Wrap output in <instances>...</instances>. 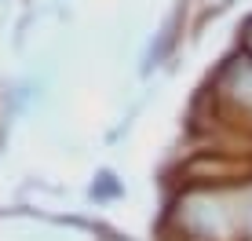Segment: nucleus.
<instances>
[{"mask_svg":"<svg viewBox=\"0 0 252 241\" xmlns=\"http://www.w3.org/2000/svg\"><path fill=\"white\" fill-rule=\"evenodd\" d=\"M158 238L252 241V190H164Z\"/></svg>","mask_w":252,"mask_h":241,"instance_id":"1","label":"nucleus"},{"mask_svg":"<svg viewBox=\"0 0 252 241\" xmlns=\"http://www.w3.org/2000/svg\"><path fill=\"white\" fill-rule=\"evenodd\" d=\"M88 194H92L95 205H114V201H125L128 197V186H125V179H121L114 168H99L92 176Z\"/></svg>","mask_w":252,"mask_h":241,"instance_id":"2","label":"nucleus"},{"mask_svg":"<svg viewBox=\"0 0 252 241\" xmlns=\"http://www.w3.org/2000/svg\"><path fill=\"white\" fill-rule=\"evenodd\" d=\"M234 44L252 55V15H245V19L238 22V37H234Z\"/></svg>","mask_w":252,"mask_h":241,"instance_id":"3","label":"nucleus"}]
</instances>
